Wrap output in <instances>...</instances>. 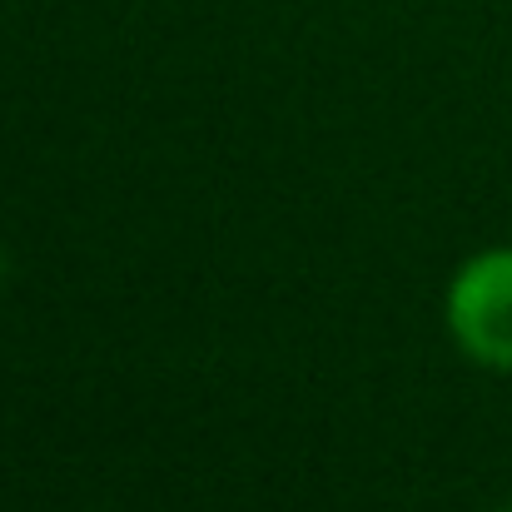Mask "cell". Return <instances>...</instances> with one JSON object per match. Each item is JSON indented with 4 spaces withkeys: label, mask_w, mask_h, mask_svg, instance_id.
I'll return each mask as SVG.
<instances>
[{
    "label": "cell",
    "mask_w": 512,
    "mask_h": 512,
    "mask_svg": "<svg viewBox=\"0 0 512 512\" xmlns=\"http://www.w3.org/2000/svg\"><path fill=\"white\" fill-rule=\"evenodd\" d=\"M448 324L468 358L512 368V249L468 259L448 289Z\"/></svg>",
    "instance_id": "obj_1"
},
{
    "label": "cell",
    "mask_w": 512,
    "mask_h": 512,
    "mask_svg": "<svg viewBox=\"0 0 512 512\" xmlns=\"http://www.w3.org/2000/svg\"><path fill=\"white\" fill-rule=\"evenodd\" d=\"M498 512H512V503H508V508H498Z\"/></svg>",
    "instance_id": "obj_3"
},
{
    "label": "cell",
    "mask_w": 512,
    "mask_h": 512,
    "mask_svg": "<svg viewBox=\"0 0 512 512\" xmlns=\"http://www.w3.org/2000/svg\"><path fill=\"white\" fill-rule=\"evenodd\" d=\"M5 274H10V254L0 249V284H5Z\"/></svg>",
    "instance_id": "obj_2"
}]
</instances>
